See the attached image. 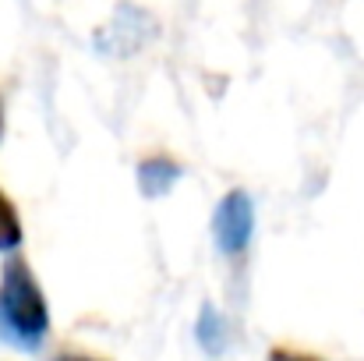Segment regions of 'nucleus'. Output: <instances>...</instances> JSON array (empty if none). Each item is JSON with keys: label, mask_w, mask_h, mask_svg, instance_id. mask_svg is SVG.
Wrapping results in <instances>:
<instances>
[{"label": "nucleus", "mask_w": 364, "mask_h": 361, "mask_svg": "<svg viewBox=\"0 0 364 361\" xmlns=\"http://www.w3.org/2000/svg\"><path fill=\"white\" fill-rule=\"evenodd\" d=\"M0 135H4V100H0Z\"/></svg>", "instance_id": "nucleus-7"}, {"label": "nucleus", "mask_w": 364, "mask_h": 361, "mask_svg": "<svg viewBox=\"0 0 364 361\" xmlns=\"http://www.w3.org/2000/svg\"><path fill=\"white\" fill-rule=\"evenodd\" d=\"M53 361H103V358H92V355H57Z\"/></svg>", "instance_id": "nucleus-6"}, {"label": "nucleus", "mask_w": 364, "mask_h": 361, "mask_svg": "<svg viewBox=\"0 0 364 361\" xmlns=\"http://www.w3.org/2000/svg\"><path fill=\"white\" fill-rule=\"evenodd\" d=\"M181 177V167L170 156H149L138 163V188L145 192V199H159L166 195Z\"/></svg>", "instance_id": "nucleus-3"}, {"label": "nucleus", "mask_w": 364, "mask_h": 361, "mask_svg": "<svg viewBox=\"0 0 364 361\" xmlns=\"http://www.w3.org/2000/svg\"><path fill=\"white\" fill-rule=\"evenodd\" d=\"M25 241V231H21V216L14 209V202L0 192V251H14L18 244Z\"/></svg>", "instance_id": "nucleus-4"}, {"label": "nucleus", "mask_w": 364, "mask_h": 361, "mask_svg": "<svg viewBox=\"0 0 364 361\" xmlns=\"http://www.w3.org/2000/svg\"><path fill=\"white\" fill-rule=\"evenodd\" d=\"M251 234H255V202L247 192L234 188L223 195V202L213 213V241L223 255H241L251 244Z\"/></svg>", "instance_id": "nucleus-2"}, {"label": "nucleus", "mask_w": 364, "mask_h": 361, "mask_svg": "<svg viewBox=\"0 0 364 361\" xmlns=\"http://www.w3.org/2000/svg\"><path fill=\"white\" fill-rule=\"evenodd\" d=\"M265 361H322L318 355H308V351H294V347H272Z\"/></svg>", "instance_id": "nucleus-5"}, {"label": "nucleus", "mask_w": 364, "mask_h": 361, "mask_svg": "<svg viewBox=\"0 0 364 361\" xmlns=\"http://www.w3.org/2000/svg\"><path fill=\"white\" fill-rule=\"evenodd\" d=\"M0 333L25 351H36L50 333L46 294L25 258H7L0 273Z\"/></svg>", "instance_id": "nucleus-1"}]
</instances>
